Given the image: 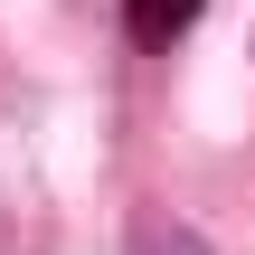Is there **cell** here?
Listing matches in <instances>:
<instances>
[{"mask_svg": "<svg viewBox=\"0 0 255 255\" xmlns=\"http://www.w3.org/2000/svg\"><path fill=\"white\" fill-rule=\"evenodd\" d=\"M199 9H208V0H123V38L161 57V47H180V38L199 28Z\"/></svg>", "mask_w": 255, "mask_h": 255, "instance_id": "6da1fadb", "label": "cell"}]
</instances>
